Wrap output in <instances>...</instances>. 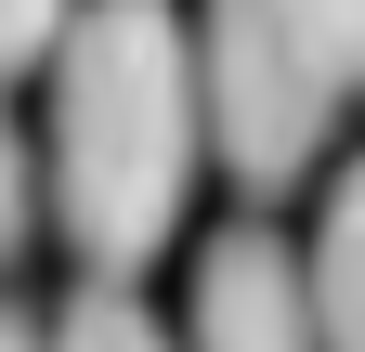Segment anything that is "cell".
Here are the masks:
<instances>
[{
    "label": "cell",
    "instance_id": "obj_2",
    "mask_svg": "<svg viewBox=\"0 0 365 352\" xmlns=\"http://www.w3.org/2000/svg\"><path fill=\"white\" fill-rule=\"evenodd\" d=\"M196 78H209V157L248 196H287L327 157L339 105L365 92V0H209Z\"/></svg>",
    "mask_w": 365,
    "mask_h": 352
},
{
    "label": "cell",
    "instance_id": "obj_7",
    "mask_svg": "<svg viewBox=\"0 0 365 352\" xmlns=\"http://www.w3.org/2000/svg\"><path fill=\"white\" fill-rule=\"evenodd\" d=\"M26 222H39V144H26V118L0 105V261L26 248Z\"/></svg>",
    "mask_w": 365,
    "mask_h": 352
},
{
    "label": "cell",
    "instance_id": "obj_3",
    "mask_svg": "<svg viewBox=\"0 0 365 352\" xmlns=\"http://www.w3.org/2000/svg\"><path fill=\"white\" fill-rule=\"evenodd\" d=\"M182 352H327L313 326V261L274 222H222L182 287Z\"/></svg>",
    "mask_w": 365,
    "mask_h": 352
},
{
    "label": "cell",
    "instance_id": "obj_8",
    "mask_svg": "<svg viewBox=\"0 0 365 352\" xmlns=\"http://www.w3.org/2000/svg\"><path fill=\"white\" fill-rule=\"evenodd\" d=\"M0 352H53V326H39V314H14V300H0Z\"/></svg>",
    "mask_w": 365,
    "mask_h": 352
},
{
    "label": "cell",
    "instance_id": "obj_5",
    "mask_svg": "<svg viewBox=\"0 0 365 352\" xmlns=\"http://www.w3.org/2000/svg\"><path fill=\"white\" fill-rule=\"evenodd\" d=\"M53 352H182V339H170V326H157V314H144L118 274H91L66 314H53Z\"/></svg>",
    "mask_w": 365,
    "mask_h": 352
},
{
    "label": "cell",
    "instance_id": "obj_4",
    "mask_svg": "<svg viewBox=\"0 0 365 352\" xmlns=\"http://www.w3.org/2000/svg\"><path fill=\"white\" fill-rule=\"evenodd\" d=\"M300 261H313V326H327V352H365V157L327 183Z\"/></svg>",
    "mask_w": 365,
    "mask_h": 352
},
{
    "label": "cell",
    "instance_id": "obj_6",
    "mask_svg": "<svg viewBox=\"0 0 365 352\" xmlns=\"http://www.w3.org/2000/svg\"><path fill=\"white\" fill-rule=\"evenodd\" d=\"M66 26H78V0H0V78L53 66V53H66Z\"/></svg>",
    "mask_w": 365,
    "mask_h": 352
},
{
    "label": "cell",
    "instance_id": "obj_1",
    "mask_svg": "<svg viewBox=\"0 0 365 352\" xmlns=\"http://www.w3.org/2000/svg\"><path fill=\"white\" fill-rule=\"evenodd\" d=\"M209 157V78L196 26L170 0H78L53 53V222L91 274H144L182 235Z\"/></svg>",
    "mask_w": 365,
    "mask_h": 352
}]
</instances>
